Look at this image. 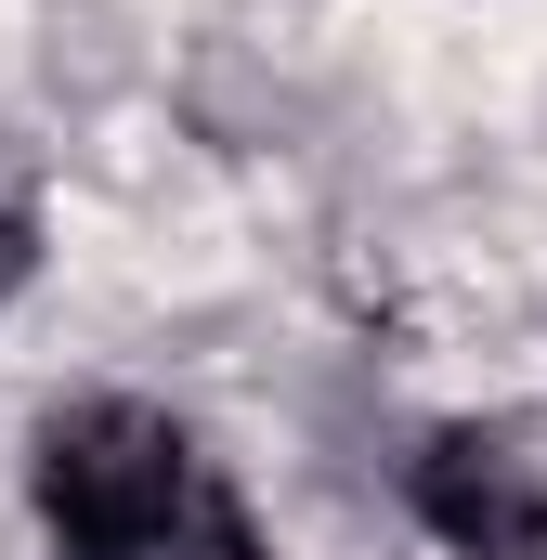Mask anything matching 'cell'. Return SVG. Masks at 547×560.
<instances>
[{"mask_svg": "<svg viewBox=\"0 0 547 560\" xmlns=\"http://www.w3.org/2000/svg\"><path fill=\"white\" fill-rule=\"evenodd\" d=\"M183 430L156 405H66L39 430V522L66 560H143L183 522Z\"/></svg>", "mask_w": 547, "mask_h": 560, "instance_id": "6da1fadb", "label": "cell"}, {"mask_svg": "<svg viewBox=\"0 0 547 560\" xmlns=\"http://www.w3.org/2000/svg\"><path fill=\"white\" fill-rule=\"evenodd\" d=\"M417 522L469 560H547V482L535 456H509L496 430H443L417 456Z\"/></svg>", "mask_w": 547, "mask_h": 560, "instance_id": "7a4b0ae2", "label": "cell"}, {"mask_svg": "<svg viewBox=\"0 0 547 560\" xmlns=\"http://www.w3.org/2000/svg\"><path fill=\"white\" fill-rule=\"evenodd\" d=\"M183 560H261V535H248V522L209 495V509H196V535H183Z\"/></svg>", "mask_w": 547, "mask_h": 560, "instance_id": "3957f363", "label": "cell"}, {"mask_svg": "<svg viewBox=\"0 0 547 560\" xmlns=\"http://www.w3.org/2000/svg\"><path fill=\"white\" fill-rule=\"evenodd\" d=\"M26 261H39V222H26V196H13V183H0V300H13V287H26Z\"/></svg>", "mask_w": 547, "mask_h": 560, "instance_id": "277c9868", "label": "cell"}]
</instances>
